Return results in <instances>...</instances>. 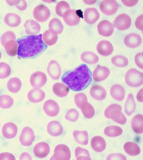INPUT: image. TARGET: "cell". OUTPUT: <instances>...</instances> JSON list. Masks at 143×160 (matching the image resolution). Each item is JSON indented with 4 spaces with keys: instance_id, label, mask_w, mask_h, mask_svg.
<instances>
[{
    "instance_id": "1",
    "label": "cell",
    "mask_w": 143,
    "mask_h": 160,
    "mask_svg": "<svg viewBox=\"0 0 143 160\" xmlns=\"http://www.w3.org/2000/svg\"><path fill=\"white\" fill-rule=\"evenodd\" d=\"M61 79L71 90L80 91L85 89L91 83L92 72L86 64H81L64 73Z\"/></svg>"
},
{
    "instance_id": "2",
    "label": "cell",
    "mask_w": 143,
    "mask_h": 160,
    "mask_svg": "<svg viewBox=\"0 0 143 160\" xmlns=\"http://www.w3.org/2000/svg\"><path fill=\"white\" fill-rule=\"evenodd\" d=\"M42 34L27 35L18 38V55L19 58H33L42 53L47 46L43 42Z\"/></svg>"
},
{
    "instance_id": "3",
    "label": "cell",
    "mask_w": 143,
    "mask_h": 160,
    "mask_svg": "<svg viewBox=\"0 0 143 160\" xmlns=\"http://www.w3.org/2000/svg\"><path fill=\"white\" fill-rule=\"evenodd\" d=\"M125 80L129 86L138 87L143 83V74L135 68L130 69L126 73Z\"/></svg>"
},
{
    "instance_id": "4",
    "label": "cell",
    "mask_w": 143,
    "mask_h": 160,
    "mask_svg": "<svg viewBox=\"0 0 143 160\" xmlns=\"http://www.w3.org/2000/svg\"><path fill=\"white\" fill-rule=\"evenodd\" d=\"M71 157L70 150L68 147L64 144H59L55 148L51 160H69Z\"/></svg>"
},
{
    "instance_id": "5",
    "label": "cell",
    "mask_w": 143,
    "mask_h": 160,
    "mask_svg": "<svg viewBox=\"0 0 143 160\" xmlns=\"http://www.w3.org/2000/svg\"><path fill=\"white\" fill-rule=\"evenodd\" d=\"M79 10L69 9L63 14V19L66 23L70 26H74L79 23L81 16V13Z\"/></svg>"
},
{
    "instance_id": "6",
    "label": "cell",
    "mask_w": 143,
    "mask_h": 160,
    "mask_svg": "<svg viewBox=\"0 0 143 160\" xmlns=\"http://www.w3.org/2000/svg\"><path fill=\"white\" fill-rule=\"evenodd\" d=\"M33 14L36 20L39 22H43L47 20L49 18L50 12L47 7L41 4L35 8Z\"/></svg>"
},
{
    "instance_id": "7",
    "label": "cell",
    "mask_w": 143,
    "mask_h": 160,
    "mask_svg": "<svg viewBox=\"0 0 143 160\" xmlns=\"http://www.w3.org/2000/svg\"><path fill=\"white\" fill-rule=\"evenodd\" d=\"M47 81L46 74L41 71H36L33 73L30 79L31 86L34 88H39L44 86Z\"/></svg>"
},
{
    "instance_id": "8",
    "label": "cell",
    "mask_w": 143,
    "mask_h": 160,
    "mask_svg": "<svg viewBox=\"0 0 143 160\" xmlns=\"http://www.w3.org/2000/svg\"><path fill=\"white\" fill-rule=\"evenodd\" d=\"M34 139L33 130L30 127H27L22 130L19 137V141L23 146H28L32 144Z\"/></svg>"
},
{
    "instance_id": "9",
    "label": "cell",
    "mask_w": 143,
    "mask_h": 160,
    "mask_svg": "<svg viewBox=\"0 0 143 160\" xmlns=\"http://www.w3.org/2000/svg\"><path fill=\"white\" fill-rule=\"evenodd\" d=\"M119 5L115 0H105L102 1L100 5L101 11L107 15L114 14L117 11Z\"/></svg>"
},
{
    "instance_id": "10",
    "label": "cell",
    "mask_w": 143,
    "mask_h": 160,
    "mask_svg": "<svg viewBox=\"0 0 143 160\" xmlns=\"http://www.w3.org/2000/svg\"><path fill=\"white\" fill-rule=\"evenodd\" d=\"M131 24V18L125 14H122L118 16L115 18L114 23L115 27L120 30L128 29Z\"/></svg>"
},
{
    "instance_id": "11",
    "label": "cell",
    "mask_w": 143,
    "mask_h": 160,
    "mask_svg": "<svg viewBox=\"0 0 143 160\" xmlns=\"http://www.w3.org/2000/svg\"><path fill=\"white\" fill-rule=\"evenodd\" d=\"M110 73L108 68L98 64L93 72V79L96 82L103 81L109 76Z\"/></svg>"
},
{
    "instance_id": "12",
    "label": "cell",
    "mask_w": 143,
    "mask_h": 160,
    "mask_svg": "<svg viewBox=\"0 0 143 160\" xmlns=\"http://www.w3.org/2000/svg\"><path fill=\"white\" fill-rule=\"evenodd\" d=\"M43 108L46 114L50 117L57 116L60 110V107L58 103L52 99L46 101L44 104Z\"/></svg>"
},
{
    "instance_id": "13",
    "label": "cell",
    "mask_w": 143,
    "mask_h": 160,
    "mask_svg": "<svg viewBox=\"0 0 143 160\" xmlns=\"http://www.w3.org/2000/svg\"><path fill=\"white\" fill-rule=\"evenodd\" d=\"M99 33L101 35L107 37L111 36L114 31V26L112 24L107 20L100 22L97 25Z\"/></svg>"
},
{
    "instance_id": "14",
    "label": "cell",
    "mask_w": 143,
    "mask_h": 160,
    "mask_svg": "<svg viewBox=\"0 0 143 160\" xmlns=\"http://www.w3.org/2000/svg\"><path fill=\"white\" fill-rule=\"evenodd\" d=\"M47 71L50 77L54 80L58 79L61 75V68L58 63L55 60L51 61L47 67Z\"/></svg>"
},
{
    "instance_id": "15",
    "label": "cell",
    "mask_w": 143,
    "mask_h": 160,
    "mask_svg": "<svg viewBox=\"0 0 143 160\" xmlns=\"http://www.w3.org/2000/svg\"><path fill=\"white\" fill-rule=\"evenodd\" d=\"M50 147L47 143L41 142L37 144L34 146V153L36 156L42 158L46 157L50 151Z\"/></svg>"
},
{
    "instance_id": "16",
    "label": "cell",
    "mask_w": 143,
    "mask_h": 160,
    "mask_svg": "<svg viewBox=\"0 0 143 160\" xmlns=\"http://www.w3.org/2000/svg\"><path fill=\"white\" fill-rule=\"evenodd\" d=\"M98 52L102 56H106L111 54L113 50V46L109 41L102 40L98 43L96 47Z\"/></svg>"
},
{
    "instance_id": "17",
    "label": "cell",
    "mask_w": 143,
    "mask_h": 160,
    "mask_svg": "<svg viewBox=\"0 0 143 160\" xmlns=\"http://www.w3.org/2000/svg\"><path fill=\"white\" fill-rule=\"evenodd\" d=\"M17 132L18 128L17 126L12 122H8L5 124L2 129L3 135L7 139H11L15 137Z\"/></svg>"
},
{
    "instance_id": "18",
    "label": "cell",
    "mask_w": 143,
    "mask_h": 160,
    "mask_svg": "<svg viewBox=\"0 0 143 160\" xmlns=\"http://www.w3.org/2000/svg\"><path fill=\"white\" fill-rule=\"evenodd\" d=\"M141 36L135 33H131L126 35L124 40L125 45L131 48H135L138 47L141 43Z\"/></svg>"
},
{
    "instance_id": "19",
    "label": "cell",
    "mask_w": 143,
    "mask_h": 160,
    "mask_svg": "<svg viewBox=\"0 0 143 160\" xmlns=\"http://www.w3.org/2000/svg\"><path fill=\"white\" fill-rule=\"evenodd\" d=\"M45 97V94L39 88H34L30 90L27 95L28 100L32 103H37L42 101Z\"/></svg>"
},
{
    "instance_id": "20",
    "label": "cell",
    "mask_w": 143,
    "mask_h": 160,
    "mask_svg": "<svg viewBox=\"0 0 143 160\" xmlns=\"http://www.w3.org/2000/svg\"><path fill=\"white\" fill-rule=\"evenodd\" d=\"M99 14L97 9L94 8H89L85 11L84 14L85 21L88 24H93L99 19Z\"/></svg>"
},
{
    "instance_id": "21",
    "label": "cell",
    "mask_w": 143,
    "mask_h": 160,
    "mask_svg": "<svg viewBox=\"0 0 143 160\" xmlns=\"http://www.w3.org/2000/svg\"><path fill=\"white\" fill-rule=\"evenodd\" d=\"M47 130L51 136H57L62 134L63 129L62 125L59 122L53 120L50 122L48 124Z\"/></svg>"
},
{
    "instance_id": "22",
    "label": "cell",
    "mask_w": 143,
    "mask_h": 160,
    "mask_svg": "<svg viewBox=\"0 0 143 160\" xmlns=\"http://www.w3.org/2000/svg\"><path fill=\"white\" fill-rule=\"evenodd\" d=\"M90 92L92 97L98 100L104 99L107 95L106 89L103 87L98 85L93 86L90 89Z\"/></svg>"
},
{
    "instance_id": "23",
    "label": "cell",
    "mask_w": 143,
    "mask_h": 160,
    "mask_svg": "<svg viewBox=\"0 0 143 160\" xmlns=\"http://www.w3.org/2000/svg\"><path fill=\"white\" fill-rule=\"evenodd\" d=\"M26 33L29 35L36 34L40 31L41 27L40 24L33 20H27L24 25Z\"/></svg>"
},
{
    "instance_id": "24",
    "label": "cell",
    "mask_w": 143,
    "mask_h": 160,
    "mask_svg": "<svg viewBox=\"0 0 143 160\" xmlns=\"http://www.w3.org/2000/svg\"><path fill=\"white\" fill-rule=\"evenodd\" d=\"M110 93L114 99L119 101L122 100L125 96L124 89L119 84H115L112 86L110 89Z\"/></svg>"
},
{
    "instance_id": "25",
    "label": "cell",
    "mask_w": 143,
    "mask_h": 160,
    "mask_svg": "<svg viewBox=\"0 0 143 160\" xmlns=\"http://www.w3.org/2000/svg\"><path fill=\"white\" fill-rule=\"evenodd\" d=\"M91 144L92 148L98 152L104 151L106 146L105 140L102 137L99 136L94 137L92 138Z\"/></svg>"
},
{
    "instance_id": "26",
    "label": "cell",
    "mask_w": 143,
    "mask_h": 160,
    "mask_svg": "<svg viewBox=\"0 0 143 160\" xmlns=\"http://www.w3.org/2000/svg\"><path fill=\"white\" fill-rule=\"evenodd\" d=\"M131 126L132 129L136 133L142 134L143 132V116L137 114L132 119Z\"/></svg>"
},
{
    "instance_id": "27",
    "label": "cell",
    "mask_w": 143,
    "mask_h": 160,
    "mask_svg": "<svg viewBox=\"0 0 143 160\" xmlns=\"http://www.w3.org/2000/svg\"><path fill=\"white\" fill-rule=\"evenodd\" d=\"M50 31L53 34L57 35L61 33L63 29L61 21L57 18L52 19L49 23Z\"/></svg>"
},
{
    "instance_id": "28",
    "label": "cell",
    "mask_w": 143,
    "mask_h": 160,
    "mask_svg": "<svg viewBox=\"0 0 143 160\" xmlns=\"http://www.w3.org/2000/svg\"><path fill=\"white\" fill-rule=\"evenodd\" d=\"M53 90L57 96L60 97H64L67 95L69 89V87L63 83L57 82L53 85Z\"/></svg>"
},
{
    "instance_id": "29",
    "label": "cell",
    "mask_w": 143,
    "mask_h": 160,
    "mask_svg": "<svg viewBox=\"0 0 143 160\" xmlns=\"http://www.w3.org/2000/svg\"><path fill=\"white\" fill-rule=\"evenodd\" d=\"M121 110H122L117 109L112 110L109 113V118L120 124H125L126 122L127 119Z\"/></svg>"
},
{
    "instance_id": "30",
    "label": "cell",
    "mask_w": 143,
    "mask_h": 160,
    "mask_svg": "<svg viewBox=\"0 0 143 160\" xmlns=\"http://www.w3.org/2000/svg\"><path fill=\"white\" fill-rule=\"evenodd\" d=\"M4 20L8 26L15 27L18 26L21 22L20 17L17 14L14 13H8L4 17Z\"/></svg>"
},
{
    "instance_id": "31",
    "label": "cell",
    "mask_w": 143,
    "mask_h": 160,
    "mask_svg": "<svg viewBox=\"0 0 143 160\" xmlns=\"http://www.w3.org/2000/svg\"><path fill=\"white\" fill-rule=\"evenodd\" d=\"M73 136L74 139L78 143L84 145L88 144V135L86 131L75 130L73 132Z\"/></svg>"
},
{
    "instance_id": "32",
    "label": "cell",
    "mask_w": 143,
    "mask_h": 160,
    "mask_svg": "<svg viewBox=\"0 0 143 160\" xmlns=\"http://www.w3.org/2000/svg\"><path fill=\"white\" fill-rule=\"evenodd\" d=\"M22 85L21 80L17 77H13L10 79L7 83V87L11 92L16 93L18 92Z\"/></svg>"
},
{
    "instance_id": "33",
    "label": "cell",
    "mask_w": 143,
    "mask_h": 160,
    "mask_svg": "<svg viewBox=\"0 0 143 160\" xmlns=\"http://www.w3.org/2000/svg\"><path fill=\"white\" fill-rule=\"evenodd\" d=\"M3 46L7 53L10 56H15L18 53V44L15 40L8 41Z\"/></svg>"
},
{
    "instance_id": "34",
    "label": "cell",
    "mask_w": 143,
    "mask_h": 160,
    "mask_svg": "<svg viewBox=\"0 0 143 160\" xmlns=\"http://www.w3.org/2000/svg\"><path fill=\"white\" fill-rule=\"evenodd\" d=\"M124 148L128 155L131 156H136L140 152V149L138 145L135 143L127 142L124 145Z\"/></svg>"
},
{
    "instance_id": "35",
    "label": "cell",
    "mask_w": 143,
    "mask_h": 160,
    "mask_svg": "<svg viewBox=\"0 0 143 160\" xmlns=\"http://www.w3.org/2000/svg\"><path fill=\"white\" fill-rule=\"evenodd\" d=\"M136 109V103L132 93L129 94L127 97L125 105V111L128 115H131Z\"/></svg>"
},
{
    "instance_id": "36",
    "label": "cell",
    "mask_w": 143,
    "mask_h": 160,
    "mask_svg": "<svg viewBox=\"0 0 143 160\" xmlns=\"http://www.w3.org/2000/svg\"><path fill=\"white\" fill-rule=\"evenodd\" d=\"M80 58L83 61L89 64H96L99 59L98 57L96 54L90 51L83 52L81 54Z\"/></svg>"
},
{
    "instance_id": "37",
    "label": "cell",
    "mask_w": 143,
    "mask_h": 160,
    "mask_svg": "<svg viewBox=\"0 0 143 160\" xmlns=\"http://www.w3.org/2000/svg\"><path fill=\"white\" fill-rule=\"evenodd\" d=\"M58 39V36L52 33L49 30L46 31L43 34V40L45 43L48 46L55 44Z\"/></svg>"
},
{
    "instance_id": "38",
    "label": "cell",
    "mask_w": 143,
    "mask_h": 160,
    "mask_svg": "<svg viewBox=\"0 0 143 160\" xmlns=\"http://www.w3.org/2000/svg\"><path fill=\"white\" fill-rule=\"evenodd\" d=\"M122 130L120 127L111 126L106 127L104 130V133L107 136L110 137L119 136L122 134Z\"/></svg>"
},
{
    "instance_id": "39",
    "label": "cell",
    "mask_w": 143,
    "mask_h": 160,
    "mask_svg": "<svg viewBox=\"0 0 143 160\" xmlns=\"http://www.w3.org/2000/svg\"><path fill=\"white\" fill-rule=\"evenodd\" d=\"M13 98L9 95L3 94L0 95V107L6 109L10 108L13 105Z\"/></svg>"
},
{
    "instance_id": "40",
    "label": "cell",
    "mask_w": 143,
    "mask_h": 160,
    "mask_svg": "<svg viewBox=\"0 0 143 160\" xmlns=\"http://www.w3.org/2000/svg\"><path fill=\"white\" fill-rule=\"evenodd\" d=\"M83 115L86 118L90 119L93 117L95 114V110L89 103H86L80 108Z\"/></svg>"
},
{
    "instance_id": "41",
    "label": "cell",
    "mask_w": 143,
    "mask_h": 160,
    "mask_svg": "<svg viewBox=\"0 0 143 160\" xmlns=\"http://www.w3.org/2000/svg\"><path fill=\"white\" fill-rule=\"evenodd\" d=\"M111 62L115 66L118 67H124L128 64V60L125 56L121 55H117L113 57Z\"/></svg>"
},
{
    "instance_id": "42",
    "label": "cell",
    "mask_w": 143,
    "mask_h": 160,
    "mask_svg": "<svg viewBox=\"0 0 143 160\" xmlns=\"http://www.w3.org/2000/svg\"><path fill=\"white\" fill-rule=\"evenodd\" d=\"M76 160H91L88 151L80 147H77L75 151Z\"/></svg>"
},
{
    "instance_id": "43",
    "label": "cell",
    "mask_w": 143,
    "mask_h": 160,
    "mask_svg": "<svg viewBox=\"0 0 143 160\" xmlns=\"http://www.w3.org/2000/svg\"><path fill=\"white\" fill-rule=\"evenodd\" d=\"M70 9V6L67 2L62 1L59 2L57 4L55 11L56 13L58 16L62 17L65 12L69 10Z\"/></svg>"
},
{
    "instance_id": "44",
    "label": "cell",
    "mask_w": 143,
    "mask_h": 160,
    "mask_svg": "<svg viewBox=\"0 0 143 160\" xmlns=\"http://www.w3.org/2000/svg\"><path fill=\"white\" fill-rule=\"evenodd\" d=\"M10 66L7 63H0V79H4L8 77L11 73Z\"/></svg>"
},
{
    "instance_id": "45",
    "label": "cell",
    "mask_w": 143,
    "mask_h": 160,
    "mask_svg": "<svg viewBox=\"0 0 143 160\" xmlns=\"http://www.w3.org/2000/svg\"><path fill=\"white\" fill-rule=\"evenodd\" d=\"M74 99L76 105L80 108L83 104L88 102L86 96L83 93H79L76 94L74 96Z\"/></svg>"
},
{
    "instance_id": "46",
    "label": "cell",
    "mask_w": 143,
    "mask_h": 160,
    "mask_svg": "<svg viewBox=\"0 0 143 160\" xmlns=\"http://www.w3.org/2000/svg\"><path fill=\"white\" fill-rule=\"evenodd\" d=\"M79 113L78 111L74 109L68 110L65 116V118L71 122L76 121L78 118Z\"/></svg>"
},
{
    "instance_id": "47",
    "label": "cell",
    "mask_w": 143,
    "mask_h": 160,
    "mask_svg": "<svg viewBox=\"0 0 143 160\" xmlns=\"http://www.w3.org/2000/svg\"><path fill=\"white\" fill-rule=\"evenodd\" d=\"M16 39V36L15 33L11 31H8L4 33L1 36V43L4 46L8 41Z\"/></svg>"
},
{
    "instance_id": "48",
    "label": "cell",
    "mask_w": 143,
    "mask_h": 160,
    "mask_svg": "<svg viewBox=\"0 0 143 160\" xmlns=\"http://www.w3.org/2000/svg\"><path fill=\"white\" fill-rule=\"evenodd\" d=\"M119 109L122 110L121 106L119 105L113 104L108 106L105 110L104 112L105 116L107 118H109V115L110 112L115 109Z\"/></svg>"
},
{
    "instance_id": "49",
    "label": "cell",
    "mask_w": 143,
    "mask_h": 160,
    "mask_svg": "<svg viewBox=\"0 0 143 160\" xmlns=\"http://www.w3.org/2000/svg\"><path fill=\"white\" fill-rule=\"evenodd\" d=\"M135 61L136 65L139 68H143V56L142 53H138L135 56Z\"/></svg>"
},
{
    "instance_id": "50",
    "label": "cell",
    "mask_w": 143,
    "mask_h": 160,
    "mask_svg": "<svg viewBox=\"0 0 143 160\" xmlns=\"http://www.w3.org/2000/svg\"><path fill=\"white\" fill-rule=\"evenodd\" d=\"M107 160H126V157L121 154H113L109 155L107 157Z\"/></svg>"
},
{
    "instance_id": "51",
    "label": "cell",
    "mask_w": 143,
    "mask_h": 160,
    "mask_svg": "<svg viewBox=\"0 0 143 160\" xmlns=\"http://www.w3.org/2000/svg\"><path fill=\"white\" fill-rule=\"evenodd\" d=\"M15 156L12 154L5 152L0 154V160H15Z\"/></svg>"
},
{
    "instance_id": "52",
    "label": "cell",
    "mask_w": 143,
    "mask_h": 160,
    "mask_svg": "<svg viewBox=\"0 0 143 160\" xmlns=\"http://www.w3.org/2000/svg\"><path fill=\"white\" fill-rule=\"evenodd\" d=\"M136 27L140 30H143V15L139 16L135 22Z\"/></svg>"
},
{
    "instance_id": "53",
    "label": "cell",
    "mask_w": 143,
    "mask_h": 160,
    "mask_svg": "<svg viewBox=\"0 0 143 160\" xmlns=\"http://www.w3.org/2000/svg\"><path fill=\"white\" fill-rule=\"evenodd\" d=\"M15 5L18 9L21 10H25L27 7V4L25 0H18Z\"/></svg>"
},
{
    "instance_id": "54",
    "label": "cell",
    "mask_w": 143,
    "mask_h": 160,
    "mask_svg": "<svg viewBox=\"0 0 143 160\" xmlns=\"http://www.w3.org/2000/svg\"><path fill=\"white\" fill-rule=\"evenodd\" d=\"M138 1V0H122L123 4L128 6L135 5Z\"/></svg>"
},
{
    "instance_id": "55",
    "label": "cell",
    "mask_w": 143,
    "mask_h": 160,
    "mask_svg": "<svg viewBox=\"0 0 143 160\" xmlns=\"http://www.w3.org/2000/svg\"><path fill=\"white\" fill-rule=\"evenodd\" d=\"M20 160H31V157L30 155L27 152L22 153L20 157Z\"/></svg>"
},
{
    "instance_id": "56",
    "label": "cell",
    "mask_w": 143,
    "mask_h": 160,
    "mask_svg": "<svg viewBox=\"0 0 143 160\" xmlns=\"http://www.w3.org/2000/svg\"><path fill=\"white\" fill-rule=\"evenodd\" d=\"M137 100L140 102H143V88L140 89L137 95Z\"/></svg>"
},
{
    "instance_id": "57",
    "label": "cell",
    "mask_w": 143,
    "mask_h": 160,
    "mask_svg": "<svg viewBox=\"0 0 143 160\" xmlns=\"http://www.w3.org/2000/svg\"><path fill=\"white\" fill-rule=\"evenodd\" d=\"M1 57H2V54H1V52L0 51V59Z\"/></svg>"
},
{
    "instance_id": "58",
    "label": "cell",
    "mask_w": 143,
    "mask_h": 160,
    "mask_svg": "<svg viewBox=\"0 0 143 160\" xmlns=\"http://www.w3.org/2000/svg\"></svg>"
}]
</instances>
